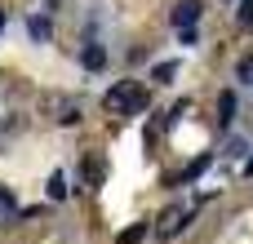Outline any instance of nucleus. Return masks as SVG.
Returning <instances> with one entry per match:
<instances>
[{"instance_id": "obj_1", "label": "nucleus", "mask_w": 253, "mask_h": 244, "mask_svg": "<svg viewBox=\"0 0 253 244\" xmlns=\"http://www.w3.org/2000/svg\"><path fill=\"white\" fill-rule=\"evenodd\" d=\"M102 107H107L111 116H138V111H147V89L133 84V80H120L116 89H107Z\"/></svg>"}, {"instance_id": "obj_2", "label": "nucleus", "mask_w": 253, "mask_h": 244, "mask_svg": "<svg viewBox=\"0 0 253 244\" xmlns=\"http://www.w3.org/2000/svg\"><path fill=\"white\" fill-rule=\"evenodd\" d=\"M187 218H191V209H182V204H169V209L156 218V236H160V240H173V236L187 227Z\"/></svg>"}, {"instance_id": "obj_3", "label": "nucleus", "mask_w": 253, "mask_h": 244, "mask_svg": "<svg viewBox=\"0 0 253 244\" xmlns=\"http://www.w3.org/2000/svg\"><path fill=\"white\" fill-rule=\"evenodd\" d=\"M44 107H49V116H53L58 124H76V120H80V111H84V102H80V98H62V93H53Z\"/></svg>"}, {"instance_id": "obj_4", "label": "nucleus", "mask_w": 253, "mask_h": 244, "mask_svg": "<svg viewBox=\"0 0 253 244\" xmlns=\"http://www.w3.org/2000/svg\"><path fill=\"white\" fill-rule=\"evenodd\" d=\"M200 9H205L200 0H178V4H173V13H169V22H173L178 31H187V27H196V22H200Z\"/></svg>"}, {"instance_id": "obj_5", "label": "nucleus", "mask_w": 253, "mask_h": 244, "mask_svg": "<svg viewBox=\"0 0 253 244\" xmlns=\"http://www.w3.org/2000/svg\"><path fill=\"white\" fill-rule=\"evenodd\" d=\"M80 178H84L89 187H98V182L107 178V164H102V160H84V164H80Z\"/></svg>"}, {"instance_id": "obj_6", "label": "nucleus", "mask_w": 253, "mask_h": 244, "mask_svg": "<svg viewBox=\"0 0 253 244\" xmlns=\"http://www.w3.org/2000/svg\"><path fill=\"white\" fill-rule=\"evenodd\" d=\"M27 31H31V40H49V31H53V27H49V18H44V13H36V18L27 22Z\"/></svg>"}, {"instance_id": "obj_7", "label": "nucleus", "mask_w": 253, "mask_h": 244, "mask_svg": "<svg viewBox=\"0 0 253 244\" xmlns=\"http://www.w3.org/2000/svg\"><path fill=\"white\" fill-rule=\"evenodd\" d=\"M231 116H236V93H222V98H218V120L231 124Z\"/></svg>"}, {"instance_id": "obj_8", "label": "nucleus", "mask_w": 253, "mask_h": 244, "mask_svg": "<svg viewBox=\"0 0 253 244\" xmlns=\"http://www.w3.org/2000/svg\"><path fill=\"white\" fill-rule=\"evenodd\" d=\"M236 80H240V84H253V53H245V58L236 62Z\"/></svg>"}, {"instance_id": "obj_9", "label": "nucleus", "mask_w": 253, "mask_h": 244, "mask_svg": "<svg viewBox=\"0 0 253 244\" xmlns=\"http://www.w3.org/2000/svg\"><path fill=\"white\" fill-rule=\"evenodd\" d=\"M102 62H107V53H102L98 44H89V49H84V67H89V71H98Z\"/></svg>"}, {"instance_id": "obj_10", "label": "nucleus", "mask_w": 253, "mask_h": 244, "mask_svg": "<svg viewBox=\"0 0 253 244\" xmlns=\"http://www.w3.org/2000/svg\"><path fill=\"white\" fill-rule=\"evenodd\" d=\"M173 76H178V62H160V67H156V76H151V80H156V84H169V80H173Z\"/></svg>"}, {"instance_id": "obj_11", "label": "nucleus", "mask_w": 253, "mask_h": 244, "mask_svg": "<svg viewBox=\"0 0 253 244\" xmlns=\"http://www.w3.org/2000/svg\"><path fill=\"white\" fill-rule=\"evenodd\" d=\"M205 169H209V156H200V160H191V164L182 169V182H191V178H200Z\"/></svg>"}, {"instance_id": "obj_12", "label": "nucleus", "mask_w": 253, "mask_h": 244, "mask_svg": "<svg viewBox=\"0 0 253 244\" xmlns=\"http://www.w3.org/2000/svg\"><path fill=\"white\" fill-rule=\"evenodd\" d=\"M62 196H67V178L53 173V178H49V200H62Z\"/></svg>"}, {"instance_id": "obj_13", "label": "nucleus", "mask_w": 253, "mask_h": 244, "mask_svg": "<svg viewBox=\"0 0 253 244\" xmlns=\"http://www.w3.org/2000/svg\"><path fill=\"white\" fill-rule=\"evenodd\" d=\"M142 236H147V222H133V227H129V231L120 236V244H138Z\"/></svg>"}, {"instance_id": "obj_14", "label": "nucleus", "mask_w": 253, "mask_h": 244, "mask_svg": "<svg viewBox=\"0 0 253 244\" xmlns=\"http://www.w3.org/2000/svg\"><path fill=\"white\" fill-rule=\"evenodd\" d=\"M240 27L253 31V0H240Z\"/></svg>"}, {"instance_id": "obj_15", "label": "nucleus", "mask_w": 253, "mask_h": 244, "mask_svg": "<svg viewBox=\"0 0 253 244\" xmlns=\"http://www.w3.org/2000/svg\"><path fill=\"white\" fill-rule=\"evenodd\" d=\"M0 31H4V9H0Z\"/></svg>"}, {"instance_id": "obj_16", "label": "nucleus", "mask_w": 253, "mask_h": 244, "mask_svg": "<svg viewBox=\"0 0 253 244\" xmlns=\"http://www.w3.org/2000/svg\"><path fill=\"white\" fill-rule=\"evenodd\" d=\"M249 169H253V164H249Z\"/></svg>"}]
</instances>
